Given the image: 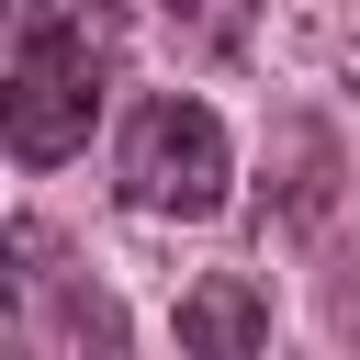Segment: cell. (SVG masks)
Listing matches in <instances>:
<instances>
[{
	"instance_id": "2",
	"label": "cell",
	"mask_w": 360,
	"mask_h": 360,
	"mask_svg": "<svg viewBox=\"0 0 360 360\" xmlns=\"http://www.w3.org/2000/svg\"><path fill=\"white\" fill-rule=\"evenodd\" d=\"M112 191H124L135 214H180V225H202V214H225V191H236V146H225V124H214L202 101L158 90V101L124 112Z\"/></svg>"
},
{
	"instance_id": "4",
	"label": "cell",
	"mask_w": 360,
	"mask_h": 360,
	"mask_svg": "<svg viewBox=\"0 0 360 360\" xmlns=\"http://www.w3.org/2000/svg\"><path fill=\"white\" fill-rule=\"evenodd\" d=\"M158 22H169L191 56H248V34H259V0H158Z\"/></svg>"
},
{
	"instance_id": "1",
	"label": "cell",
	"mask_w": 360,
	"mask_h": 360,
	"mask_svg": "<svg viewBox=\"0 0 360 360\" xmlns=\"http://www.w3.org/2000/svg\"><path fill=\"white\" fill-rule=\"evenodd\" d=\"M112 11L101 0H11V68H0V135L22 169H56L90 146L112 101Z\"/></svg>"
},
{
	"instance_id": "3",
	"label": "cell",
	"mask_w": 360,
	"mask_h": 360,
	"mask_svg": "<svg viewBox=\"0 0 360 360\" xmlns=\"http://www.w3.org/2000/svg\"><path fill=\"white\" fill-rule=\"evenodd\" d=\"M270 338V292L259 281H202V292H180V349H214V360H236V349H259Z\"/></svg>"
}]
</instances>
